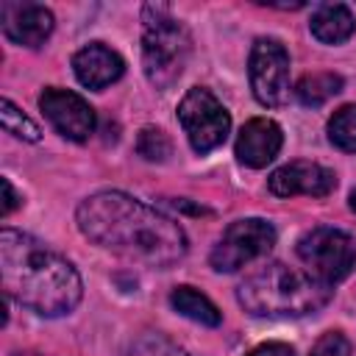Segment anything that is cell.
I'll use <instances>...</instances> for the list:
<instances>
[{"mask_svg":"<svg viewBox=\"0 0 356 356\" xmlns=\"http://www.w3.org/2000/svg\"><path fill=\"white\" fill-rule=\"evenodd\" d=\"M75 220L95 245L147 267H172L189 250L186 234L172 217L117 189L89 195Z\"/></svg>","mask_w":356,"mask_h":356,"instance_id":"6da1fadb","label":"cell"},{"mask_svg":"<svg viewBox=\"0 0 356 356\" xmlns=\"http://www.w3.org/2000/svg\"><path fill=\"white\" fill-rule=\"evenodd\" d=\"M0 278L6 298L42 317L70 314L83 295L78 270L61 253L14 228L0 231Z\"/></svg>","mask_w":356,"mask_h":356,"instance_id":"7a4b0ae2","label":"cell"},{"mask_svg":"<svg viewBox=\"0 0 356 356\" xmlns=\"http://www.w3.org/2000/svg\"><path fill=\"white\" fill-rule=\"evenodd\" d=\"M328 298L331 286L284 261L259 267L236 289L239 306L253 317H303L323 309Z\"/></svg>","mask_w":356,"mask_h":356,"instance_id":"3957f363","label":"cell"},{"mask_svg":"<svg viewBox=\"0 0 356 356\" xmlns=\"http://www.w3.org/2000/svg\"><path fill=\"white\" fill-rule=\"evenodd\" d=\"M192 53V39L167 6L147 3L142 8V70L156 89H170Z\"/></svg>","mask_w":356,"mask_h":356,"instance_id":"277c9868","label":"cell"},{"mask_svg":"<svg viewBox=\"0 0 356 356\" xmlns=\"http://www.w3.org/2000/svg\"><path fill=\"white\" fill-rule=\"evenodd\" d=\"M298 256L312 278L325 286H334L348 278L356 267V236L342 228L320 225L298 239Z\"/></svg>","mask_w":356,"mask_h":356,"instance_id":"5b68a950","label":"cell"},{"mask_svg":"<svg viewBox=\"0 0 356 356\" xmlns=\"http://www.w3.org/2000/svg\"><path fill=\"white\" fill-rule=\"evenodd\" d=\"M275 245L273 222L261 217H245L231 222L209 253V264L217 273H236L259 256H267Z\"/></svg>","mask_w":356,"mask_h":356,"instance_id":"8992f818","label":"cell"},{"mask_svg":"<svg viewBox=\"0 0 356 356\" xmlns=\"http://www.w3.org/2000/svg\"><path fill=\"white\" fill-rule=\"evenodd\" d=\"M178 122L197 153L220 147L231 131V114L225 106L203 86H195L178 103Z\"/></svg>","mask_w":356,"mask_h":356,"instance_id":"52a82bcc","label":"cell"},{"mask_svg":"<svg viewBox=\"0 0 356 356\" xmlns=\"http://www.w3.org/2000/svg\"><path fill=\"white\" fill-rule=\"evenodd\" d=\"M248 75L253 97L261 106L275 108L289 100V53L278 39L261 36L253 42Z\"/></svg>","mask_w":356,"mask_h":356,"instance_id":"ba28073f","label":"cell"},{"mask_svg":"<svg viewBox=\"0 0 356 356\" xmlns=\"http://www.w3.org/2000/svg\"><path fill=\"white\" fill-rule=\"evenodd\" d=\"M39 108L53 122V128L72 142H83L95 131V108L70 89L47 86L39 95Z\"/></svg>","mask_w":356,"mask_h":356,"instance_id":"9c48e42d","label":"cell"},{"mask_svg":"<svg viewBox=\"0 0 356 356\" xmlns=\"http://www.w3.org/2000/svg\"><path fill=\"white\" fill-rule=\"evenodd\" d=\"M267 186L278 197H292V195H309V197H325L337 186L334 170L314 164V161H289L267 178Z\"/></svg>","mask_w":356,"mask_h":356,"instance_id":"30bf717a","label":"cell"},{"mask_svg":"<svg viewBox=\"0 0 356 356\" xmlns=\"http://www.w3.org/2000/svg\"><path fill=\"white\" fill-rule=\"evenodd\" d=\"M0 25H3V33L14 44L39 47L53 33L56 22H53V11L39 3L6 0V3H0Z\"/></svg>","mask_w":356,"mask_h":356,"instance_id":"8fae6325","label":"cell"},{"mask_svg":"<svg viewBox=\"0 0 356 356\" xmlns=\"http://www.w3.org/2000/svg\"><path fill=\"white\" fill-rule=\"evenodd\" d=\"M281 145H284L281 125L267 117H253L242 125L236 136V159L245 167L259 170V167H267L278 156Z\"/></svg>","mask_w":356,"mask_h":356,"instance_id":"7c38bea8","label":"cell"},{"mask_svg":"<svg viewBox=\"0 0 356 356\" xmlns=\"http://www.w3.org/2000/svg\"><path fill=\"white\" fill-rule=\"evenodd\" d=\"M72 70L86 89H103L125 72V61L117 50L106 47L103 42H92L72 56Z\"/></svg>","mask_w":356,"mask_h":356,"instance_id":"4fadbf2b","label":"cell"},{"mask_svg":"<svg viewBox=\"0 0 356 356\" xmlns=\"http://www.w3.org/2000/svg\"><path fill=\"white\" fill-rule=\"evenodd\" d=\"M309 31L323 44H342V42H348L353 36L356 22H353V14H350L348 6H342V3H323V6H317L312 11Z\"/></svg>","mask_w":356,"mask_h":356,"instance_id":"5bb4252c","label":"cell"},{"mask_svg":"<svg viewBox=\"0 0 356 356\" xmlns=\"http://www.w3.org/2000/svg\"><path fill=\"white\" fill-rule=\"evenodd\" d=\"M170 303H172V309L178 314H184V317H189V320H195L200 325H211L214 328L222 320L220 309L203 292H197L195 286H175L172 295H170Z\"/></svg>","mask_w":356,"mask_h":356,"instance_id":"9a60e30c","label":"cell"},{"mask_svg":"<svg viewBox=\"0 0 356 356\" xmlns=\"http://www.w3.org/2000/svg\"><path fill=\"white\" fill-rule=\"evenodd\" d=\"M292 92L303 106L317 108V106H323L325 100H331L334 95L342 92V78L337 72H309L295 83Z\"/></svg>","mask_w":356,"mask_h":356,"instance_id":"2e32d148","label":"cell"},{"mask_svg":"<svg viewBox=\"0 0 356 356\" xmlns=\"http://www.w3.org/2000/svg\"><path fill=\"white\" fill-rule=\"evenodd\" d=\"M328 139L345 153H356V103H348L334 111L328 120Z\"/></svg>","mask_w":356,"mask_h":356,"instance_id":"e0dca14e","label":"cell"},{"mask_svg":"<svg viewBox=\"0 0 356 356\" xmlns=\"http://www.w3.org/2000/svg\"><path fill=\"white\" fill-rule=\"evenodd\" d=\"M0 122H3V131L17 136V139H25V142H39V128L33 120H28L8 97L0 100Z\"/></svg>","mask_w":356,"mask_h":356,"instance_id":"ac0fdd59","label":"cell"},{"mask_svg":"<svg viewBox=\"0 0 356 356\" xmlns=\"http://www.w3.org/2000/svg\"><path fill=\"white\" fill-rule=\"evenodd\" d=\"M136 153L145 161H167L170 153H172V142H170V136L161 128L145 125L139 131V136H136Z\"/></svg>","mask_w":356,"mask_h":356,"instance_id":"d6986e66","label":"cell"},{"mask_svg":"<svg viewBox=\"0 0 356 356\" xmlns=\"http://www.w3.org/2000/svg\"><path fill=\"white\" fill-rule=\"evenodd\" d=\"M131 356H192V353L184 350V348H178L175 342H170L161 334H145L142 339L134 342Z\"/></svg>","mask_w":356,"mask_h":356,"instance_id":"ffe728a7","label":"cell"},{"mask_svg":"<svg viewBox=\"0 0 356 356\" xmlns=\"http://www.w3.org/2000/svg\"><path fill=\"white\" fill-rule=\"evenodd\" d=\"M312 356H350V342H348L345 334H339V331H325V334L314 342Z\"/></svg>","mask_w":356,"mask_h":356,"instance_id":"44dd1931","label":"cell"},{"mask_svg":"<svg viewBox=\"0 0 356 356\" xmlns=\"http://www.w3.org/2000/svg\"><path fill=\"white\" fill-rule=\"evenodd\" d=\"M245 356H295V348L286 342H261L253 350H248Z\"/></svg>","mask_w":356,"mask_h":356,"instance_id":"7402d4cb","label":"cell"},{"mask_svg":"<svg viewBox=\"0 0 356 356\" xmlns=\"http://www.w3.org/2000/svg\"><path fill=\"white\" fill-rule=\"evenodd\" d=\"M0 184H3V206H0V214H3V217H8V214L17 209L19 197H17V192H14V186H11V181H8V178H0Z\"/></svg>","mask_w":356,"mask_h":356,"instance_id":"603a6c76","label":"cell"},{"mask_svg":"<svg viewBox=\"0 0 356 356\" xmlns=\"http://www.w3.org/2000/svg\"><path fill=\"white\" fill-rule=\"evenodd\" d=\"M350 209H353V211H356V189H353V192H350Z\"/></svg>","mask_w":356,"mask_h":356,"instance_id":"cb8c5ba5","label":"cell"}]
</instances>
